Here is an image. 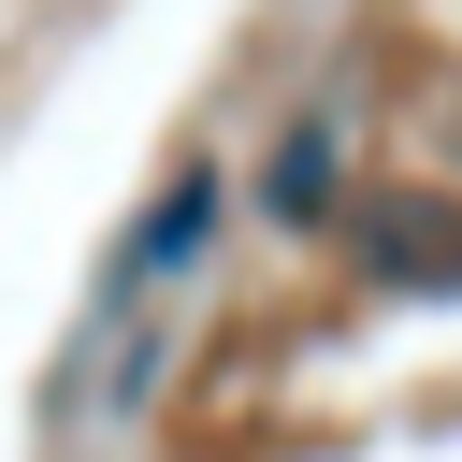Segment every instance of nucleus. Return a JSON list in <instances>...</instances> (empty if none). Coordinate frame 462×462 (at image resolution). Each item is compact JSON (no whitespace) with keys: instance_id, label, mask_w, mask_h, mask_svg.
Instances as JSON below:
<instances>
[{"instance_id":"nucleus-1","label":"nucleus","mask_w":462,"mask_h":462,"mask_svg":"<svg viewBox=\"0 0 462 462\" xmlns=\"http://www.w3.org/2000/svg\"><path fill=\"white\" fill-rule=\"evenodd\" d=\"M361 274L390 289H462V202H361Z\"/></svg>"},{"instance_id":"nucleus-2","label":"nucleus","mask_w":462,"mask_h":462,"mask_svg":"<svg viewBox=\"0 0 462 462\" xmlns=\"http://www.w3.org/2000/svg\"><path fill=\"white\" fill-rule=\"evenodd\" d=\"M260 202H274L289 231H318V217H332V116H303V130L274 144V188H260Z\"/></svg>"},{"instance_id":"nucleus-3","label":"nucleus","mask_w":462,"mask_h":462,"mask_svg":"<svg viewBox=\"0 0 462 462\" xmlns=\"http://www.w3.org/2000/svg\"><path fill=\"white\" fill-rule=\"evenodd\" d=\"M202 217H217V173H173V188H159V217H144V245H130V274L188 260V245H202Z\"/></svg>"}]
</instances>
